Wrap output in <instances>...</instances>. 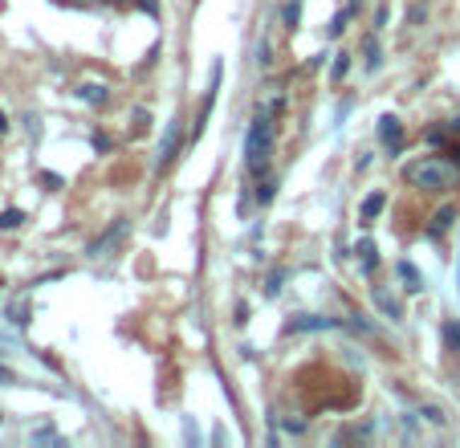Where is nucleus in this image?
I'll list each match as a JSON object with an SVG mask.
<instances>
[{
    "label": "nucleus",
    "instance_id": "5",
    "mask_svg": "<svg viewBox=\"0 0 460 448\" xmlns=\"http://www.w3.org/2000/svg\"><path fill=\"white\" fill-rule=\"evenodd\" d=\"M399 139H403V122H399L395 115H383V118H379V143L399 147Z\"/></svg>",
    "mask_w": 460,
    "mask_h": 448
},
{
    "label": "nucleus",
    "instance_id": "13",
    "mask_svg": "<svg viewBox=\"0 0 460 448\" xmlns=\"http://www.w3.org/2000/svg\"><path fill=\"white\" fill-rule=\"evenodd\" d=\"M444 347L460 355V322H444Z\"/></svg>",
    "mask_w": 460,
    "mask_h": 448
},
{
    "label": "nucleus",
    "instance_id": "22",
    "mask_svg": "<svg viewBox=\"0 0 460 448\" xmlns=\"http://www.w3.org/2000/svg\"><path fill=\"white\" fill-rule=\"evenodd\" d=\"M13 379H17V375H13L8 367H0V383H13Z\"/></svg>",
    "mask_w": 460,
    "mask_h": 448
},
{
    "label": "nucleus",
    "instance_id": "20",
    "mask_svg": "<svg viewBox=\"0 0 460 448\" xmlns=\"http://www.w3.org/2000/svg\"><path fill=\"white\" fill-rule=\"evenodd\" d=\"M346 69H350V53H338V62H334V82L343 78Z\"/></svg>",
    "mask_w": 460,
    "mask_h": 448
},
{
    "label": "nucleus",
    "instance_id": "3",
    "mask_svg": "<svg viewBox=\"0 0 460 448\" xmlns=\"http://www.w3.org/2000/svg\"><path fill=\"white\" fill-rule=\"evenodd\" d=\"M180 118H171L167 122V134L163 143H159V155H155V171H163V167H171V159H176V151H180Z\"/></svg>",
    "mask_w": 460,
    "mask_h": 448
},
{
    "label": "nucleus",
    "instance_id": "16",
    "mask_svg": "<svg viewBox=\"0 0 460 448\" xmlns=\"http://www.w3.org/2000/svg\"><path fill=\"white\" fill-rule=\"evenodd\" d=\"M21 220H25V212H17V208H8V212H0V229H17Z\"/></svg>",
    "mask_w": 460,
    "mask_h": 448
},
{
    "label": "nucleus",
    "instance_id": "6",
    "mask_svg": "<svg viewBox=\"0 0 460 448\" xmlns=\"http://www.w3.org/2000/svg\"><path fill=\"white\" fill-rule=\"evenodd\" d=\"M334 322L330 318H318V314H301V318H289V326L285 331L289 334H306V331H330Z\"/></svg>",
    "mask_w": 460,
    "mask_h": 448
},
{
    "label": "nucleus",
    "instance_id": "11",
    "mask_svg": "<svg viewBox=\"0 0 460 448\" xmlns=\"http://www.w3.org/2000/svg\"><path fill=\"white\" fill-rule=\"evenodd\" d=\"M78 98H82V102H98V106H102V102H106V86H102V82H86L82 90H78Z\"/></svg>",
    "mask_w": 460,
    "mask_h": 448
},
{
    "label": "nucleus",
    "instance_id": "9",
    "mask_svg": "<svg viewBox=\"0 0 460 448\" xmlns=\"http://www.w3.org/2000/svg\"><path fill=\"white\" fill-rule=\"evenodd\" d=\"M383 204H387V192H371V196L362 200V208H359L362 224H367V220H375V216L383 212Z\"/></svg>",
    "mask_w": 460,
    "mask_h": 448
},
{
    "label": "nucleus",
    "instance_id": "1",
    "mask_svg": "<svg viewBox=\"0 0 460 448\" xmlns=\"http://www.w3.org/2000/svg\"><path fill=\"white\" fill-rule=\"evenodd\" d=\"M403 180L415 183V188H424V192H448V188L456 183V167L448 163V159L424 155V159H415V163L403 167Z\"/></svg>",
    "mask_w": 460,
    "mask_h": 448
},
{
    "label": "nucleus",
    "instance_id": "2",
    "mask_svg": "<svg viewBox=\"0 0 460 448\" xmlns=\"http://www.w3.org/2000/svg\"><path fill=\"white\" fill-rule=\"evenodd\" d=\"M269 147H273V115L257 110L253 127H248V139H245V163L257 180H261L265 167H269Z\"/></svg>",
    "mask_w": 460,
    "mask_h": 448
},
{
    "label": "nucleus",
    "instance_id": "19",
    "mask_svg": "<svg viewBox=\"0 0 460 448\" xmlns=\"http://www.w3.org/2000/svg\"><path fill=\"white\" fill-rule=\"evenodd\" d=\"M367 69H379V45H375V37L367 41Z\"/></svg>",
    "mask_w": 460,
    "mask_h": 448
},
{
    "label": "nucleus",
    "instance_id": "7",
    "mask_svg": "<svg viewBox=\"0 0 460 448\" xmlns=\"http://www.w3.org/2000/svg\"><path fill=\"white\" fill-rule=\"evenodd\" d=\"M395 273L403 277V289H408V294H420V289H424V277H420V269L411 265V261H395Z\"/></svg>",
    "mask_w": 460,
    "mask_h": 448
},
{
    "label": "nucleus",
    "instance_id": "10",
    "mask_svg": "<svg viewBox=\"0 0 460 448\" xmlns=\"http://www.w3.org/2000/svg\"><path fill=\"white\" fill-rule=\"evenodd\" d=\"M375 265H379L375 241H359V269H362V273H375Z\"/></svg>",
    "mask_w": 460,
    "mask_h": 448
},
{
    "label": "nucleus",
    "instance_id": "18",
    "mask_svg": "<svg viewBox=\"0 0 460 448\" xmlns=\"http://www.w3.org/2000/svg\"><path fill=\"white\" fill-rule=\"evenodd\" d=\"M273 188H277V183H273V180H265L261 188H257V204H269V200H273Z\"/></svg>",
    "mask_w": 460,
    "mask_h": 448
},
{
    "label": "nucleus",
    "instance_id": "17",
    "mask_svg": "<svg viewBox=\"0 0 460 448\" xmlns=\"http://www.w3.org/2000/svg\"><path fill=\"white\" fill-rule=\"evenodd\" d=\"M297 21H301V0H289V4H285V25L294 29Z\"/></svg>",
    "mask_w": 460,
    "mask_h": 448
},
{
    "label": "nucleus",
    "instance_id": "8",
    "mask_svg": "<svg viewBox=\"0 0 460 448\" xmlns=\"http://www.w3.org/2000/svg\"><path fill=\"white\" fill-rule=\"evenodd\" d=\"M375 306H379L387 318H391V322H399V318H403V306H399V298H391L387 289H375Z\"/></svg>",
    "mask_w": 460,
    "mask_h": 448
},
{
    "label": "nucleus",
    "instance_id": "15",
    "mask_svg": "<svg viewBox=\"0 0 460 448\" xmlns=\"http://www.w3.org/2000/svg\"><path fill=\"white\" fill-rule=\"evenodd\" d=\"M346 21H350V8H343V13H338V17L330 21V29H326V37H338L346 29Z\"/></svg>",
    "mask_w": 460,
    "mask_h": 448
},
{
    "label": "nucleus",
    "instance_id": "12",
    "mask_svg": "<svg viewBox=\"0 0 460 448\" xmlns=\"http://www.w3.org/2000/svg\"><path fill=\"white\" fill-rule=\"evenodd\" d=\"M452 220H456V208H440V212H436V220H432V236H440Z\"/></svg>",
    "mask_w": 460,
    "mask_h": 448
},
{
    "label": "nucleus",
    "instance_id": "24",
    "mask_svg": "<svg viewBox=\"0 0 460 448\" xmlns=\"http://www.w3.org/2000/svg\"><path fill=\"white\" fill-rule=\"evenodd\" d=\"M0 420H4V415H0Z\"/></svg>",
    "mask_w": 460,
    "mask_h": 448
},
{
    "label": "nucleus",
    "instance_id": "23",
    "mask_svg": "<svg viewBox=\"0 0 460 448\" xmlns=\"http://www.w3.org/2000/svg\"><path fill=\"white\" fill-rule=\"evenodd\" d=\"M4 131H8V118L0 115V134H4Z\"/></svg>",
    "mask_w": 460,
    "mask_h": 448
},
{
    "label": "nucleus",
    "instance_id": "21",
    "mask_svg": "<svg viewBox=\"0 0 460 448\" xmlns=\"http://www.w3.org/2000/svg\"><path fill=\"white\" fill-rule=\"evenodd\" d=\"M424 415L432 420V424H444V415H440V408H424Z\"/></svg>",
    "mask_w": 460,
    "mask_h": 448
},
{
    "label": "nucleus",
    "instance_id": "4",
    "mask_svg": "<svg viewBox=\"0 0 460 448\" xmlns=\"http://www.w3.org/2000/svg\"><path fill=\"white\" fill-rule=\"evenodd\" d=\"M127 229H131V220H122V216H118V220L110 224V229H106V233L94 236V245H90V257H106V249H110V245H118V241L127 236Z\"/></svg>",
    "mask_w": 460,
    "mask_h": 448
},
{
    "label": "nucleus",
    "instance_id": "14",
    "mask_svg": "<svg viewBox=\"0 0 460 448\" xmlns=\"http://www.w3.org/2000/svg\"><path fill=\"white\" fill-rule=\"evenodd\" d=\"M281 282H285V269H273V273H269V282H265V298H277Z\"/></svg>",
    "mask_w": 460,
    "mask_h": 448
}]
</instances>
